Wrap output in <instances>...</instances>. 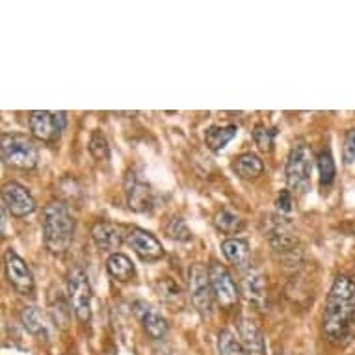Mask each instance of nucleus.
<instances>
[{
	"label": "nucleus",
	"instance_id": "nucleus-24",
	"mask_svg": "<svg viewBox=\"0 0 355 355\" xmlns=\"http://www.w3.org/2000/svg\"><path fill=\"white\" fill-rule=\"evenodd\" d=\"M244 294L250 302L259 303L264 300V281H262V275L259 274V272H253V270H251L250 274L245 275Z\"/></svg>",
	"mask_w": 355,
	"mask_h": 355
},
{
	"label": "nucleus",
	"instance_id": "nucleus-10",
	"mask_svg": "<svg viewBox=\"0 0 355 355\" xmlns=\"http://www.w3.org/2000/svg\"><path fill=\"white\" fill-rule=\"evenodd\" d=\"M0 198L2 203L6 205V209L12 212L15 218H24V216L32 214L35 210V201L32 193L19 182H6L0 188Z\"/></svg>",
	"mask_w": 355,
	"mask_h": 355
},
{
	"label": "nucleus",
	"instance_id": "nucleus-7",
	"mask_svg": "<svg viewBox=\"0 0 355 355\" xmlns=\"http://www.w3.org/2000/svg\"><path fill=\"white\" fill-rule=\"evenodd\" d=\"M67 123V114L65 112H45L35 110L30 114V128L32 135L41 141H56L62 135Z\"/></svg>",
	"mask_w": 355,
	"mask_h": 355
},
{
	"label": "nucleus",
	"instance_id": "nucleus-13",
	"mask_svg": "<svg viewBox=\"0 0 355 355\" xmlns=\"http://www.w3.org/2000/svg\"><path fill=\"white\" fill-rule=\"evenodd\" d=\"M135 313L136 318L140 320L141 327H144L153 338L160 340V338L166 337V333H168V322H166V318H164L153 305H149L147 302H136Z\"/></svg>",
	"mask_w": 355,
	"mask_h": 355
},
{
	"label": "nucleus",
	"instance_id": "nucleus-2",
	"mask_svg": "<svg viewBox=\"0 0 355 355\" xmlns=\"http://www.w3.org/2000/svg\"><path fill=\"white\" fill-rule=\"evenodd\" d=\"M75 239V220L64 203H51L43 210V240L51 253L62 255Z\"/></svg>",
	"mask_w": 355,
	"mask_h": 355
},
{
	"label": "nucleus",
	"instance_id": "nucleus-28",
	"mask_svg": "<svg viewBox=\"0 0 355 355\" xmlns=\"http://www.w3.org/2000/svg\"><path fill=\"white\" fill-rule=\"evenodd\" d=\"M166 233L169 234V239L177 240V242H188V240L192 239L190 229L187 227V223L181 218H173V220L169 221L168 225H166Z\"/></svg>",
	"mask_w": 355,
	"mask_h": 355
},
{
	"label": "nucleus",
	"instance_id": "nucleus-18",
	"mask_svg": "<svg viewBox=\"0 0 355 355\" xmlns=\"http://www.w3.org/2000/svg\"><path fill=\"white\" fill-rule=\"evenodd\" d=\"M106 270L117 281H130L135 277V264L123 253H112L106 261Z\"/></svg>",
	"mask_w": 355,
	"mask_h": 355
},
{
	"label": "nucleus",
	"instance_id": "nucleus-12",
	"mask_svg": "<svg viewBox=\"0 0 355 355\" xmlns=\"http://www.w3.org/2000/svg\"><path fill=\"white\" fill-rule=\"evenodd\" d=\"M127 244L144 261L155 262L164 257L162 244L151 233L144 231V229H130L127 234Z\"/></svg>",
	"mask_w": 355,
	"mask_h": 355
},
{
	"label": "nucleus",
	"instance_id": "nucleus-23",
	"mask_svg": "<svg viewBox=\"0 0 355 355\" xmlns=\"http://www.w3.org/2000/svg\"><path fill=\"white\" fill-rule=\"evenodd\" d=\"M214 225L220 229L221 233L233 234L244 229V220L231 210H220L214 218Z\"/></svg>",
	"mask_w": 355,
	"mask_h": 355
},
{
	"label": "nucleus",
	"instance_id": "nucleus-21",
	"mask_svg": "<svg viewBox=\"0 0 355 355\" xmlns=\"http://www.w3.org/2000/svg\"><path fill=\"white\" fill-rule=\"evenodd\" d=\"M21 320H23L26 331L32 333V335H45V333H47V327H45L41 311L37 307H34V305H26V307L23 309Z\"/></svg>",
	"mask_w": 355,
	"mask_h": 355
},
{
	"label": "nucleus",
	"instance_id": "nucleus-32",
	"mask_svg": "<svg viewBox=\"0 0 355 355\" xmlns=\"http://www.w3.org/2000/svg\"><path fill=\"white\" fill-rule=\"evenodd\" d=\"M4 227H6V218H4V209L0 205V234L4 233Z\"/></svg>",
	"mask_w": 355,
	"mask_h": 355
},
{
	"label": "nucleus",
	"instance_id": "nucleus-26",
	"mask_svg": "<svg viewBox=\"0 0 355 355\" xmlns=\"http://www.w3.org/2000/svg\"><path fill=\"white\" fill-rule=\"evenodd\" d=\"M318 171H320V182L322 187H329L333 181H335V175H337V169H335V160H333L331 153L322 151L320 157H318Z\"/></svg>",
	"mask_w": 355,
	"mask_h": 355
},
{
	"label": "nucleus",
	"instance_id": "nucleus-15",
	"mask_svg": "<svg viewBox=\"0 0 355 355\" xmlns=\"http://www.w3.org/2000/svg\"><path fill=\"white\" fill-rule=\"evenodd\" d=\"M240 344L244 349V355H266L264 337L261 329L248 318H240Z\"/></svg>",
	"mask_w": 355,
	"mask_h": 355
},
{
	"label": "nucleus",
	"instance_id": "nucleus-8",
	"mask_svg": "<svg viewBox=\"0 0 355 355\" xmlns=\"http://www.w3.org/2000/svg\"><path fill=\"white\" fill-rule=\"evenodd\" d=\"M209 277L216 302L220 303L223 309L233 307L234 303L239 302V288L234 285L231 274L221 264L212 262L209 268Z\"/></svg>",
	"mask_w": 355,
	"mask_h": 355
},
{
	"label": "nucleus",
	"instance_id": "nucleus-17",
	"mask_svg": "<svg viewBox=\"0 0 355 355\" xmlns=\"http://www.w3.org/2000/svg\"><path fill=\"white\" fill-rule=\"evenodd\" d=\"M71 303L65 300V296L60 292V288H51L49 292V313L53 316V320L56 326L67 327L71 320Z\"/></svg>",
	"mask_w": 355,
	"mask_h": 355
},
{
	"label": "nucleus",
	"instance_id": "nucleus-16",
	"mask_svg": "<svg viewBox=\"0 0 355 355\" xmlns=\"http://www.w3.org/2000/svg\"><path fill=\"white\" fill-rule=\"evenodd\" d=\"M221 251L231 264L239 270H245L250 266V245L245 240L229 239L221 244Z\"/></svg>",
	"mask_w": 355,
	"mask_h": 355
},
{
	"label": "nucleus",
	"instance_id": "nucleus-6",
	"mask_svg": "<svg viewBox=\"0 0 355 355\" xmlns=\"http://www.w3.org/2000/svg\"><path fill=\"white\" fill-rule=\"evenodd\" d=\"M188 292L190 300L196 305L199 313L209 318L212 315V303H214V292L210 285L209 270L203 264H193L188 272Z\"/></svg>",
	"mask_w": 355,
	"mask_h": 355
},
{
	"label": "nucleus",
	"instance_id": "nucleus-5",
	"mask_svg": "<svg viewBox=\"0 0 355 355\" xmlns=\"http://www.w3.org/2000/svg\"><path fill=\"white\" fill-rule=\"evenodd\" d=\"M67 294H69L71 309L75 311L76 318L87 322L92 316V285L84 270L75 266L67 275Z\"/></svg>",
	"mask_w": 355,
	"mask_h": 355
},
{
	"label": "nucleus",
	"instance_id": "nucleus-25",
	"mask_svg": "<svg viewBox=\"0 0 355 355\" xmlns=\"http://www.w3.org/2000/svg\"><path fill=\"white\" fill-rule=\"evenodd\" d=\"M218 349L221 355H244L242 344L231 329H223L218 337Z\"/></svg>",
	"mask_w": 355,
	"mask_h": 355
},
{
	"label": "nucleus",
	"instance_id": "nucleus-22",
	"mask_svg": "<svg viewBox=\"0 0 355 355\" xmlns=\"http://www.w3.org/2000/svg\"><path fill=\"white\" fill-rule=\"evenodd\" d=\"M157 292L160 300L168 305H182V291L181 286L169 277H164L157 283Z\"/></svg>",
	"mask_w": 355,
	"mask_h": 355
},
{
	"label": "nucleus",
	"instance_id": "nucleus-3",
	"mask_svg": "<svg viewBox=\"0 0 355 355\" xmlns=\"http://www.w3.org/2000/svg\"><path fill=\"white\" fill-rule=\"evenodd\" d=\"M0 158L19 169H32L40 162V151L28 136L2 135L0 136Z\"/></svg>",
	"mask_w": 355,
	"mask_h": 355
},
{
	"label": "nucleus",
	"instance_id": "nucleus-27",
	"mask_svg": "<svg viewBox=\"0 0 355 355\" xmlns=\"http://www.w3.org/2000/svg\"><path fill=\"white\" fill-rule=\"evenodd\" d=\"M89 153H92V157L95 160H99V162H108V158H110V147H108V141L103 135H101L99 130H95L92 138H89Z\"/></svg>",
	"mask_w": 355,
	"mask_h": 355
},
{
	"label": "nucleus",
	"instance_id": "nucleus-29",
	"mask_svg": "<svg viewBox=\"0 0 355 355\" xmlns=\"http://www.w3.org/2000/svg\"><path fill=\"white\" fill-rule=\"evenodd\" d=\"M274 138H275V130L268 127H257L253 130V140H255L257 147L261 151H270L272 146H274Z\"/></svg>",
	"mask_w": 355,
	"mask_h": 355
},
{
	"label": "nucleus",
	"instance_id": "nucleus-31",
	"mask_svg": "<svg viewBox=\"0 0 355 355\" xmlns=\"http://www.w3.org/2000/svg\"><path fill=\"white\" fill-rule=\"evenodd\" d=\"M277 209L281 212H291L292 210V193L288 190H283L277 198Z\"/></svg>",
	"mask_w": 355,
	"mask_h": 355
},
{
	"label": "nucleus",
	"instance_id": "nucleus-20",
	"mask_svg": "<svg viewBox=\"0 0 355 355\" xmlns=\"http://www.w3.org/2000/svg\"><path fill=\"white\" fill-rule=\"evenodd\" d=\"M233 168L242 179H255V177H259L264 171V164H262V160L257 155L245 153V155L236 158Z\"/></svg>",
	"mask_w": 355,
	"mask_h": 355
},
{
	"label": "nucleus",
	"instance_id": "nucleus-11",
	"mask_svg": "<svg viewBox=\"0 0 355 355\" xmlns=\"http://www.w3.org/2000/svg\"><path fill=\"white\" fill-rule=\"evenodd\" d=\"M125 196L130 210L135 212H146L153 205V190L138 173H128L125 181Z\"/></svg>",
	"mask_w": 355,
	"mask_h": 355
},
{
	"label": "nucleus",
	"instance_id": "nucleus-14",
	"mask_svg": "<svg viewBox=\"0 0 355 355\" xmlns=\"http://www.w3.org/2000/svg\"><path fill=\"white\" fill-rule=\"evenodd\" d=\"M92 236L99 250L116 251L125 240V229L112 221H97L92 229Z\"/></svg>",
	"mask_w": 355,
	"mask_h": 355
},
{
	"label": "nucleus",
	"instance_id": "nucleus-30",
	"mask_svg": "<svg viewBox=\"0 0 355 355\" xmlns=\"http://www.w3.org/2000/svg\"><path fill=\"white\" fill-rule=\"evenodd\" d=\"M344 162L354 164L355 162V130H349L346 140H344Z\"/></svg>",
	"mask_w": 355,
	"mask_h": 355
},
{
	"label": "nucleus",
	"instance_id": "nucleus-1",
	"mask_svg": "<svg viewBox=\"0 0 355 355\" xmlns=\"http://www.w3.org/2000/svg\"><path fill=\"white\" fill-rule=\"evenodd\" d=\"M355 329V283L337 277L327 296L324 311V335L331 344H346Z\"/></svg>",
	"mask_w": 355,
	"mask_h": 355
},
{
	"label": "nucleus",
	"instance_id": "nucleus-4",
	"mask_svg": "<svg viewBox=\"0 0 355 355\" xmlns=\"http://www.w3.org/2000/svg\"><path fill=\"white\" fill-rule=\"evenodd\" d=\"M286 184L294 193H305L311 188V175H313V155L303 141L294 144L286 158Z\"/></svg>",
	"mask_w": 355,
	"mask_h": 355
},
{
	"label": "nucleus",
	"instance_id": "nucleus-19",
	"mask_svg": "<svg viewBox=\"0 0 355 355\" xmlns=\"http://www.w3.org/2000/svg\"><path fill=\"white\" fill-rule=\"evenodd\" d=\"M236 132H239V128L234 127V125H227V127H210L205 132V141H207V146L212 151L220 153L236 136Z\"/></svg>",
	"mask_w": 355,
	"mask_h": 355
},
{
	"label": "nucleus",
	"instance_id": "nucleus-9",
	"mask_svg": "<svg viewBox=\"0 0 355 355\" xmlns=\"http://www.w3.org/2000/svg\"><path fill=\"white\" fill-rule=\"evenodd\" d=\"M4 268H6L8 281L15 291L21 292L23 296H30L34 292V275L26 266V262L13 250H8L4 255Z\"/></svg>",
	"mask_w": 355,
	"mask_h": 355
}]
</instances>
